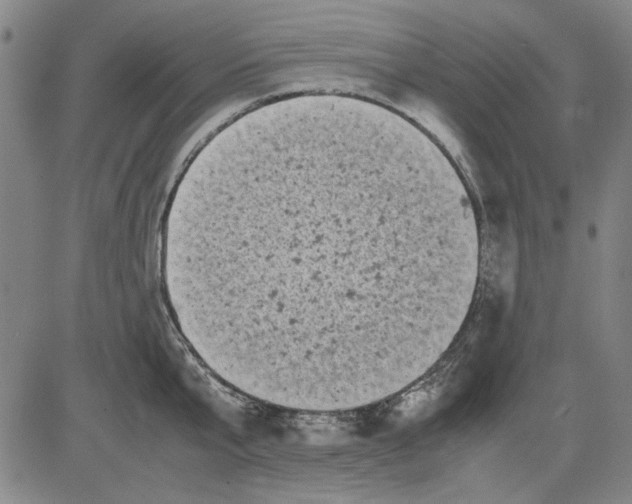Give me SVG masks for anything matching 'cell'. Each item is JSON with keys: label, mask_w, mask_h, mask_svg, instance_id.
<instances>
[{"label": "cell", "mask_w": 632, "mask_h": 504, "mask_svg": "<svg viewBox=\"0 0 632 504\" xmlns=\"http://www.w3.org/2000/svg\"><path fill=\"white\" fill-rule=\"evenodd\" d=\"M458 185L387 125L275 133L223 176L197 243L227 330L316 381L409 367L454 329L478 275Z\"/></svg>", "instance_id": "6da1fadb"}]
</instances>
